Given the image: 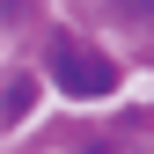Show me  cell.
<instances>
[{"instance_id": "1", "label": "cell", "mask_w": 154, "mask_h": 154, "mask_svg": "<svg viewBox=\"0 0 154 154\" xmlns=\"http://www.w3.org/2000/svg\"><path fill=\"white\" fill-rule=\"evenodd\" d=\"M51 81H59L66 95H110V88H118V66H110L103 51L59 37V44H51Z\"/></svg>"}, {"instance_id": "2", "label": "cell", "mask_w": 154, "mask_h": 154, "mask_svg": "<svg viewBox=\"0 0 154 154\" xmlns=\"http://www.w3.org/2000/svg\"><path fill=\"white\" fill-rule=\"evenodd\" d=\"M15 8H29V0H0V15H15Z\"/></svg>"}]
</instances>
